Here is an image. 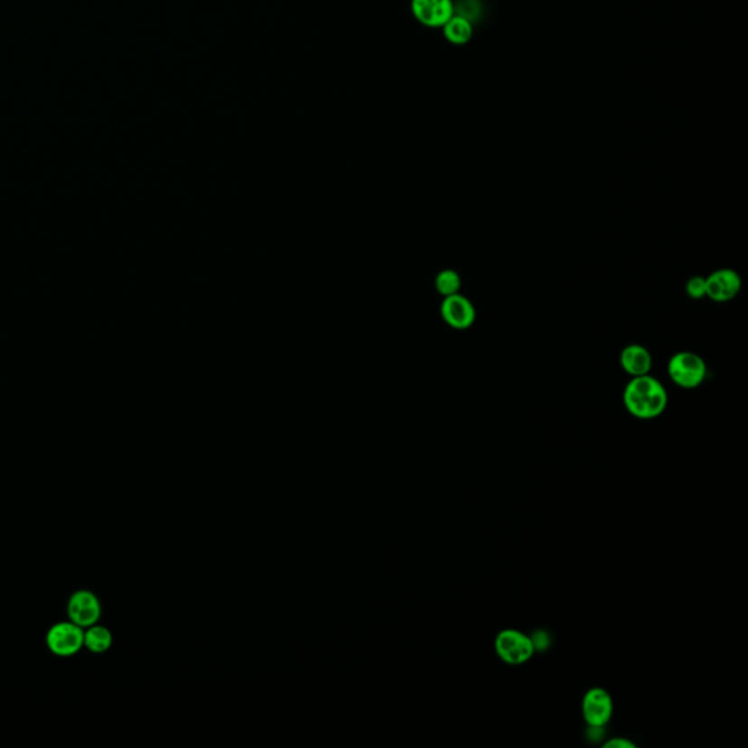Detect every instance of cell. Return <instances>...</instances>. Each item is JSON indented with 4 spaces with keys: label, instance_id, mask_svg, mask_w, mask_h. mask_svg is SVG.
I'll use <instances>...</instances> for the list:
<instances>
[{
    "label": "cell",
    "instance_id": "4",
    "mask_svg": "<svg viewBox=\"0 0 748 748\" xmlns=\"http://www.w3.org/2000/svg\"><path fill=\"white\" fill-rule=\"evenodd\" d=\"M47 648L58 657H72L84 646V629L73 622L54 624L47 631Z\"/></svg>",
    "mask_w": 748,
    "mask_h": 748
},
{
    "label": "cell",
    "instance_id": "7",
    "mask_svg": "<svg viewBox=\"0 0 748 748\" xmlns=\"http://www.w3.org/2000/svg\"><path fill=\"white\" fill-rule=\"evenodd\" d=\"M440 313L444 317V323L456 329V331L470 329L475 323V319H477L475 305L472 304L470 298L459 295V293L444 298V302L440 305Z\"/></svg>",
    "mask_w": 748,
    "mask_h": 748
},
{
    "label": "cell",
    "instance_id": "15",
    "mask_svg": "<svg viewBox=\"0 0 748 748\" xmlns=\"http://www.w3.org/2000/svg\"><path fill=\"white\" fill-rule=\"evenodd\" d=\"M605 748H634L636 744H633L631 741L624 740V738H612V740L607 741Z\"/></svg>",
    "mask_w": 748,
    "mask_h": 748
},
{
    "label": "cell",
    "instance_id": "1",
    "mask_svg": "<svg viewBox=\"0 0 748 748\" xmlns=\"http://www.w3.org/2000/svg\"><path fill=\"white\" fill-rule=\"evenodd\" d=\"M627 413L639 420H653L669 407V392L665 386L650 374L631 378L622 392Z\"/></svg>",
    "mask_w": 748,
    "mask_h": 748
},
{
    "label": "cell",
    "instance_id": "3",
    "mask_svg": "<svg viewBox=\"0 0 748 748\" xmlns=\"http://www.w3.org/2000/svg\"><path fill=\"white\" fill-rule=\"evenodd\" d=\"M497 655L509 665H522L534 657V641L519 631L506 629L497 634L494 641Z\"/></svg>",
    "mask_w": 748,
    "mask_h": 748
},
{
    "label": "cell",
    "instance_id": "6",
    "mask_svg": "<svg viewBox=\"0 0 748 748\" xmlns=\"http://www.w3.org/2000/svg\"><path fill=\"white\" fill-rule=\"evenodd\" d=\"M706 297L715 303L733 302L740 295L743 279L731 267H721L706 276Z\"/></svg>",
    "mask_w": 748,
    "mask_h": 748
},
{
    "label": "cell",
    "instance_id": "5",
    "mask_svg": "<svg viewBox=\"0 0 748 748\" xmlns=\"http://www.w3.org/2000/svg\"><path fill=\"white\" fill-rule=\"evenodd\" d=\"M614 703L605 688L594 687L586 691L582 700V715L591 728L600 729L612 718Z\"/></svg>",
    "mask_w": 748,
    "mask_h": 748
},
{
    "label": "cell",
    "instance_id": "13",
    "mask_svg": "<svg viewBox=\"0 0 748 748\" xmlns=\"http://www.w3.org/2000/svg\"><path fill=\"white\" fill-rule=\"evenodd\" d=\"M435 286L440 295L449 297V295H458L463 286V279L453 269H444L435 276Z\"/></svg>",
    "mask_w": 748,
    "mask_h": 748
},
{
    "label": "cell",
    "instance_id": "12",
    "mask_svg": "<svg viewBox=\"0 0 748 748\" xmlns=\"http://www.w3.org/2000/svg\"><path fill=\"white\" fill-rule=\"evenodd\" d=\"M111 643H113V638L106 627L94 624V626L87 627V631H84V646H87V650L91 652H108Z\"/></svg>",
    "mask_w": 748,
    "mask_h": 748
},
{
    "label": "cell",
    "instance_id": "9",
    "mask_svg": "<svg viewBox=\"0 0 748 748\" xmlns=\"http://www.w3.org/2000/svg\"><path fill=\"white\" fill-rule=\"evenodd\" d=\"M68 615H70V622L82 629H87V627L97 624L101 617V603L92 592H75L68 603Z\"/></svg>",
    "mask_w": 748,
    "mask_h": 748
},
{
    "label": "cell",
    "instance_id": "2",
    "mask_svg": "<svg viewBox=\"0 0 748 748\" xmlns=\"http://www.w3.org/2000/svg\"><path fill=\"white\" fill-rule=\"evenodd\" d=\"M667 370L674 385L683 389H696L705 382L707 367L699 354L679 351L669 359Z\"/></svg>",
    "mask_w": 748,
    "mask_h": 748
},
{
    "label": "cell",
    "instance_id": "11",
    "mask_svg": "<svg viewBox=\"0 0 748 748\" xmlns=\"http://www.w3.org/2000/svg\"><path fill=\"white\" fill-rule=\"evenodd\" d=\"M444 34L452 44H465L472 39L473 28L470 21L461 15H453L444 25Z\"/></svg>",
    "mask_w": 748,
    "mask_h": 748
},
{
    "label": "cell",
    "instance_id": "8",
    "mask_svg": "<svg viewBox=\"0 0 748 748\" xmlns=\"http://www.w3.org/2000/svg\"><path fill=\"white\" fill-rule=\"evenodd\" d=\"M411 11L424 27H444L454 15L452 0H411Z\"/></svg>",
    "mask_w": 748,
    "mask_h": 748
},
{
    "label": "cell",
    "instance_id": "10",
    "mask_svg": "<svg viewBox=\"0 0 748 748\" xmlns=\"http://www.w3.org/2000/svg\"><path fill=\"white\" fill-rule=\"evenodd\" d=\"M620 366L631 378L645 376L652 370V355L643 345H627L620 354Z\"/></svg>",
    "mask_w": 748,
    "mask_h": 748
},
{
    "label": "cell",
    "instance_id": "14",
    "mask_svg": "<svg viewBox=\"0 0 748 748\" xmlns=\"http://www.w3.org/2000/svg\"><path fill=\"white\" fill-rule=\"evenodd\" d=\"M686 295L693 300H702L706 297V279L703 276H693L686 283Z\"/></svg>",
    "mask_w": 748,
    "mask_h": 748
}]
</instances>
